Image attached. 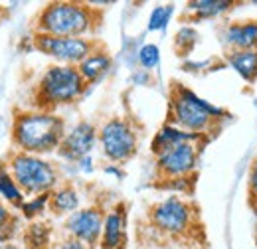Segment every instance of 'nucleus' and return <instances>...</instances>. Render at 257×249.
<instances>
[{
  "instance_id": "f257e3e1",
  "label": "nucleus",
  "mask_w": 257,
  "mask_h": 249,
  "mask_svg": "<svg viewBox=\"0 0 257 249\" xmlns=\"http://www.w3.org/2000/svg\"><path fill=\"white\" fill-rule=\"evenodd\" d=\"M65 125L60 117L50 111H32L16 117L12 139L20 153L44 155L60 149L65 137Z\"/></svg>"
},
{
  "instance_id": "f03ea898",
  "label": "nucleus",
  "mask_w": 257,
  "mask_h": 249,
  "mask_svg": "<svg viewBox=\"0 0 257 249\" xmlns=\"http://www.w3.org/2000/svg\"><path fill=\"white\" fill-rule=\"evenodd\" d=\"M97 24L95 10L83 2H52L38 16V34L83 38Z\"/></svg>"
},
{
  "instance_id": "7ed1b4c3",
  "label": "nucleus",
  "mask_w": 257,
  "mask_h": 249,
  "mask_svg": "<svg viewBox=\"0 0 257 249\" xmlns=\"http://www.w3.org/2000/svg\"><path fill=\"white\" fill-rule=\"evenodd\" d=\"M225 113L222 107L202 99L200 95L186 89L176 87L170 101V121L174 127L188 131L194 135H206L218 119H224Z\"/></svg>"
},
{
  "instance_id": "20e7f679",
  "label": "nucleus",
  "mask_w": 257,
  "mask_h": 249,
  "mask_svg": "<svg viewBox=\"0 0 257 249\" xmlns=\"http://www.w3.org/2000/svg\"><path fill=\"white\" fill-rule=\"evenodd\" d=\"M85 79L81 77L77 65H50L40 83H38V99L44 109H54L60 105H69L77 101L85 91Z\"/></svg>"
},
{
  "instance_id": "39448f33",
  "label": "nucleus",
  "mask_w": 257,
  "mask_h": 249,
  "mask_svg": "<svg viewBox=\"0 0 257 249\" xmlns=\"http://www.w3.org/2000/svg\"><path fill=\"white\" fill-rule=\"evenodd\" d=\"M10 176L26 194H52L58 184L56 168L38 155L18 153L10 160Z\"/></svg>"
},
{
  "instance_id": "423d86ee",
  "label": "nucleus",
  "mask_w": 257,
  "mask_h": 249,
  "mask_svg": "<svg viewBox=\"0 0 257 249\" xmlns=\"http://www.w3.org/2000/svg\"><path fill=\"white\" fill-rule=\"evenodd\" d=\"M99 143L105 158L111 162H125L137 153V133L125 119H109L99 129Z\"/></svg>"
},
{
  "instance_id": "0eeeda50",
  "label": "nucleus",
  "mask_w": 257,
  "mask_h": 249,
  "mask_svg": "<svg viewBox=\"0 0 257 249\" xmlns=\"http://www.w3.org/2000/svg\"><path fill=\"white\" fill-rule=\"evenodd\" d=\"M34 44L42 54L54 58L62 65H79L95 52L93 42L87 38H60L50 34H36Z\"/></svg>"
},
{
  "instance_id": "6e6552de",
  "label": "nucleus",
  "mask_w": 257,
  "mask_h": 249,
  "mask_svg": "<svg viewBox=\"0 0 257 249\" xmlns=\"http://www.w3.org/2000/svg\"><path fill=\"white\" fill-rule=\"evenodd\" d=\"M151 221L166 235H180L192 223V208L180 196H168L153 208Z\"/></svg>"
},
{
  "instance_id": "1a4fd4ad",
  "label": "nucleus",
  "mask_w": 257,
  "mask_h": 249,
  "mask_svg": "<svg viewBox=\"0 0 257 249\" xmlns=\"http://www.w3.org/2000/svg\"><path fill=\"white\" fill-rule=\"evenodd\" d=\"M198 166V145L184 143L157 156V168L164 178H188Z\"/></svg>"
},
{
  "instance_id": "9d476101",
  "label": "nucleus",
  "mask_w": 257,
  "mask_h": 249,
  "mask_svg": "<svg viewBox=\"0 0 257 249\" xmlns=\"http://www.w3.org/2000/svg\"><path fill=\"white\" fill-rule=\"evenodd\" d=\"M103 221H105V216L99 208H83V210H77L71 216H67L65 229H67L69 237L83 241L87 247H93L95 243L101 241Z\"/></svg>"
},
{
  "instance_id": "9b49d317",
  "label": "nucleus",
  "mask_w": 257,
  "mask_h": 249,
  "mask_svg": "<svg viewBox=\"0 0 257 249\" xmlns=\"http://www.w3.org/2000/svg\"><path fill=\"white\" fill-rule=\"evenodd\" d=\"M97 137H99V133L95 131V127L87 123V121H81L65 133L64 141H62L58 151L67 160H77L79 162L81 158L89 156V153L93 151Z\"/></svg>"
},
{
  "instance_id": "f8f14e48",
  "label": "nucleus",
  "mask_w": 257,
  "mask_h": 249,
  "mask_svg": "<svg viewBox=\"0 0 257 249\" xmlns=\"http://www.w3.org/2000/svg\"><path fill=\"white\" fill-rule=\"evenodd\" d=\"M222 42L229 52L257 50V20H235L222 28Z\"/></svg>"
},
{
  "instance_id": "ddd939ff",
  "label": "nucleus",
  "mask_w": 257,
  "mask_h": 249,
  "mask_svg": "<svg viewBox=\"0 0 257 249\" xmlns=\"http://www.w3.org/2000/svg\"><path fill=\"white\" fill-rule=\"evenodd\" d=\"M202 139V135H194L188 131H182L174 125H164L159 129V133L155 135L153 143H151V151L157 156L164 155L166 151L178 147V145H184V143H198Z\"/></svg>"
},
{
  "instance_id": "4468645a",
  "label": "nucleus",
  "mask_w": 257,
  "mask_h": 249,
  "mask_svg": "<svg viewBox=\"0 0 257 249\" xmlns=\"http://www.w3.org/2000/svg\"><path fill=\"white\" fill-rule=\"evenodd\" d=\"M123 235H125V218L123 212L111 210L103 221V233H101V249H119L123 247Z\"/></svg>"
},
{
  "instance_id": "2eb2a0df",
  "label": "nucleus",
  "mask_w": 257,
  "mask_h": 249,
  "mask_svg": "<svg viewBox=\"0 0 257 249\" xmlns=\"http://www.w3.org/2000/svg\"><path fill=\"white\" fill-rule=\"evenodd\" d=\"M227 63L231 65V69H235V73L243 81L253 83L257 79V50L227 52Z\"/></svg>"
},
{
  "instance_id": "dca6fc26",
  "label": "nucleus",
  "mask_w": 257,
  "mask_h": 249,
  "mask_svg": "<svg viewBox=\"0 0 257 249\" xmlns=\"http://www.w3.org/2000/svg\"><path fill=\"white\" fill-rule=\"evenodd\" d=\"M77 69H79L81 77L85 79V83H93L111 69V58L105 52L95 50L91 56H87L83 62L77 65Z\"/></svg>"
},
{
  "instance_id": "f3484780",
  "label": "nucleus",
  "mask_w": 257,
  "mask_h": 249,
  "mask_svg": "<svg viewBox=\"0 0 257 249\" xmlns=\"http://www.w3.org/2000/svg\"><path fill=\"white\" fill-rule=\"evenodd\" d=\"M233 6L235 2L231 0H196V2H188L186 10L198 20H210L229 12Z\"/></svg>"
},
{
  "instance_id": "a211bd4d",
  "label": "nucleus",
  "mask_w": 257,
  "mask_h": 249,
  "mask_svg": "<svg viewBox=\"0 0 257 249\" xmlns=\"http://www.w3.org/2000/svg\"><path fill=\"white\" fill-rule=\"evenodd\" d=\"M50 208L58 216H64V214L71 216L79 208V194H77V190L71 186H64L54 190L50 194Z\"/></svg>"
},
{
  "instance_id": "6ab92c4d",
  "label": "nucleus",
  "mask_w": 257,
  "mask_h": 249,
  "mask_svg": "<svg viewBox=\"0 0 257 249\" xmlns=\"http://www.w3.org/2000/svg\"><path fill=\"white\" fill-rule=\"evenodd\" d=\"M26 241L30 249H46L50 245V227L46 223H32L28 227Z\"/></svg>"
},
{
  "instance_id": "aec40b11",
  "label": "nucleus",
  "mask_w": 257,
  "mask_h": 249,
  "mask_svg": "<svg viewBox=\"0 0 257 249\" xmlns=\"http://www.w3.org/2000/svg\"><path fill=\"white\" fill-rule=\"evenodd\" d=\"M0 196L4 200L12 202V204H20L22 206V200H24L22 190H20V186L16 184V180L8 172H2L0 174Z\"/></svg>"
},
{
  "instance_id": "412c9836",
  "label": "nucleus",
  "mask_w": 257,
  "mask_h": 249,
  "mask_svg": "<svg viewBox=\"0 0 257 249\" xmlns=\"http://www.w3.org/2000/svg\"><path fill=\"white\" fill-rule=\"evenodd\" d=\"M139 63H141L145 69H155V67L161 63V50H159V46H155V44H145V46L139 50Z\"/></svg>"
},
{
  "instance_id": "4be33fe9",
  "label": "nucleus",
  "mask_w": 257,
  "mask_h": 249,
  "mask_svg": "<svg viewBox=\"0 0 257 249\" xmlns=\"http://www.w3.org/2000/svg\"><path fill=\"white\" fill-rule=\"evenodd\" d=\"M170 14H172V6H157V8H153V12L149 16V30H162L168 24Z\"/></svg>"
},
{
  "instance_id": "5701e85b",
  "label": "nucleus",
  "mask_w": 257,
  "mask_h": 249,
  "mask_svg": "<svg viewBox=\"0 0 257 249\" xmlns=\"http://www.w3.org/2000/svg\"><path fill=\"white\" fill-rule=\"evenodd\" d=\"M198 42V32L192 26H184L176 34V46L180 48V52H190Z\"/></svg>"
},
{
  "instance_id": "b1692460",
  "label": "nucleus",
  "mask_w": 257,
  "mask_h": 249,
  "mask_svg": "<svg viewBox=\"0 0 257 249\" xmlns=\"http://www.w3.org/2000/svg\"><path fill=\"white\" fill-rule=\"evenodd\" d=\"M46 206H50V194H40V196L32 198L30 202H24L22 204V212H24L26 218H34L36 214L44 212Z\"/></svg>"
},
{
  "instance_id": "393cba45",
  "label": "nucleus",
  "mask_w": 257,
  "mask_h": 249,
  "mask_svg": "<svg viewBox=\"0 0 257 249\" xmlns=\"http://www.w3.org/2000/svg\"><path fill=\"white\" fill-rule=\"evenodd\" d=\"M10 227V212L6 206L0 204V241L6 237V231Z\"/></svg>"
},
{
  "instance_id": "a878e982",
  "label": "nucleus",
  "mask_w": 257,
  "mask_h": 249,
  "mask_svg": "<svg viewBox=\"0 0 257 249\" xmlns=\"http://www.w3.org/2000/svg\"><path fill=\"white\" fill-rule=\"evenodd\" d=\"M247 188H249V194L257 198V158L251 162V168L247 174Z\"/></svg>"
},
{
  "instance_id": "bb28decb",
  "label": "nucleus",
  "mask_w": 257,
  "mask_h": 249,
  "mask_svg": "<svg viewBox=\"0 0 257 249\" xmlns=\"http://www.w3.org/2000/svg\"><path fill=\"white\" fill-rule=\"evenodd\" d=\"M58 249H89V247H87L83 241H79V239H75V237H69V239L62 241Z\"/></svg>"
},
{
  "instance_id": "cd10ccee",
  "label": "nucleus",
  "mask_w": 257,
  "mask_h": 249,
  "mask_svg": "<svg viewBox=\"0 0 257 249\" xmlns=\"http://www.w3.org/2000/svg\"><path fill=\"white\" fill-rule=\"evenodd\" d=\"M79 168H81L83 172H91V168H93V166H91V158H89V156L81 158V160H79Z\"/></svg>"
},
{
  "instance_id": "c85d7f7f",
  "label": "nucleus",
  "mask_w": 257,
  "mask_h": 249,
  "mask_svg": "<svg viewBox=\"0 0 257 249\" xmlns=\"http://www.w3.org/2000/svg\"><path fill=\"white\" fill-rule=\"evenodd\" d=\"M105 172H107V174H115V176H119V178L123 176V172H121L119 168H115V166H107V168H105Z\"/></svg>"
},
{
  "instance_id": "c756f323",
  "label": "nucleus",
  "mask_w": 257,
  "mask_h": 249,
  "mask_svg": "<svg viewBox=\"0 0 257 249\" xmlns=\"http://www.w3.org/2000/svg\"><path fill=\"white\" fill-rule=\"evenodd\" d=\"M0 249H20V247L14 245V243H0Z\"/></svg>"
},
{
  "instance_id": "7c9ffc66",
  "label": "nucleus",
  "mask_w": 257,
  "mask_h": 249,
  "mask_svg": "<svg viewBox=\"0 0 257 249\" xmlns=\"http://www.w3.org/2000/svg\"><path fill=\"white\" fill-rule=\"evenodd\" d=\"M2 172H4V168H2V164H0V174H2Z\"/></svg>"
},
{
  "instance_id": "2f4dec72",
  "label": "nucleus",
  "mask_w": 257,
  "mask_h": 249,
  "mask_svg": "<svg viewBox=\"0 0 257 249\" xmlns=\"http://www.w3.org/2000/svg\"><path fill=\"white\" fill-rule=\"evenodd\" d=\"M119 249H125V247H119Z\"/></svg>"
}]
</instances>
